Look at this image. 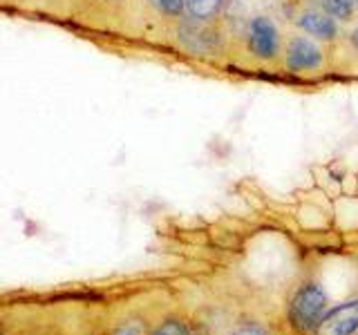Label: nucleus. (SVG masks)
Listing matches in <instances>:
<instances>
[{
  "instance_id": "5",
  "label": "nucleus",
  "mask_w": 358,
  "mask_h": 335,
  "mask_svg": "<svg viewBox=\"0 0 358 335\" xmlns=\"http://www.w3.org/2000/svg\"><path fill=\"white\" fill-rule=\"evenodd\" d=\"M296 27L307 34V36L316 38V40H324V43H334L338 38V20L331 18L327 11L316 7H302L298 14L294 16Z\"/></svg>"
},
{
  "instance_id": "10",
  "label": "nucleus",
  "mask_w": 358,
  "mask_h": 335,
  "mask_svg": "<svg viewBox=\"0 0 358 335\" xmlns=\"http://www.w3.org/2000/svg\"><path fill=\"white\" fill-rule=\"evenodd\" d=\"M233 335H268L260 324H246V327L238 329Z\"/></svg>"
},
{
  "instance_id": "9",
  "label": "nucleus",
  "mask_w": 358,
  "mask_h": 335,
  "mask_svg": "<svg viewBox=\"0 0 358 335\" xmlns=\"http://www.w3.org/2000/svg\"><path fill=\"white\" fill-rule=\"evenodd\" d=\"M152 335H193L188 329V324L182 320H166L152 331Z\"/></svg>"
},
{
  "instance_id": "3",
  "label": "nucleus",
  "mask_w": 358,
  "mask_h": 335,
  "mask_svg": "<svg viewBox=\"0 0 358 335\" xmlns=\"http://www.w3.org/2000/svg\"><path fill=\"white\" fill-rule=\"evenodd\" d=\"M285 67L294 74H307V72H318L324 65V50L322 45L302 34V36L289 38L285 45Z\"/></svg>"
},
{
  "instance_id": "6",
  "label": "nucleus",
  "mask_w": 358,
  "mask_h": 335,
  "mask_svg": "<svg viewBox=\"0 0 358 335\" xmlns=\"http://www.w3.org/2000/svg\"><path fill=\"white\" fill-rule=\"evenodd\" d=\"M184 5H186V11L190 14V18L213 22L215 18H220L227 0H184Z\"/></svg>"
},
{
  "instance_id": "8",
  "label": "nucleus",
  "mask_w": 358,
  "mask_h": 335,
  "mask_svg": "<svg viewBox=\"0 0 358 335\" xmlns=\"http://www.w3.org/2000/svg\"><path fill=\"white\" fill-rule=\"evenodd\" d=\"M148 3L159 11V14L168 16V18H179L184 14V0H148Z\"/></svg>"
},
{
  "instance_id": "11",
  "label": "nucleus",
  "mask_w": 358,
  "mask_h": 335,
  "mask_svg": "<svg viewBox=\"0 0 358 335\" xmlns=\"http://www.w3.org/2000/svg\"><path fill=\"white\" fill-rule=\"evenodd\" d=\"M115 335H141V327L139 324H126V327H121Z\"/></svg>"
},
{
  "instance_id": "4",
  "label": "nucleus",
  "mask_w": 358,
  "mask_h": 335,
  "mask_svg": "<svg viewBox=\"0 0 358 335\" xmlns=\"http://www.w3.org/2000/svg\"><path fill=\"white\" fill-rule=\"evenodd\" d=\"M358 333V297L329 306L313 335H356Z\"/></svg>"
},
{
  "instance_id": "12",
  "label": "nucleus",
  "mask_w": 358,
  "mask_h": 335,
  "mask_svg": "<svg viewBox=\"0 0 358 335\" xmlns=\"http://www.w3.org/2000/svg\"><path fill=\"white\" fill-rule=\"evenodd\" d=\"M350 43L354 45V50L358 52V25H356V29H354V31L350 34Z\"/></svg>"
},
{
  "instance_id": "2",
  "label": "nucleus",
  "mask_w": 358,
  "mask_h": 335,
  "mask_svg": "<svg viewBox=\"0 0 358 335\" xmlns=\"http://www.w3.org/2000/svg\"><path fill=\"white\" fill-rule=\"evenodd\" d=\"M246 50L255 61L271 63L282 56V34L271 16H253L246 27Z\"/></svg>"
},
{
  "instance_id": "7",
  "label": "nucleus",
  "mask_w": 358,
  "mask_h": 335,
  "mask_svg": "<svg viewBox=\"0 0 358 335\" xmlns=\"http://www.w3.org/2000/svg\"><path fill=\"white\" fill-rule=\"evenodd\" d=\"M316 5L338 22H350L358 14V0H316Z\"/></svg>"
},
{
  "instance_id": "1",
  "label": "nucleus",
  "mask_w": 358,
  "mask_h": 335,
  "mask_svg": "<svg viewBox=\"0 0 358 335\" xmlns=\"http://www.w3.org/2000/svg\"><path fill=\"white\" fill-rule=\"evenodd\" d=\"M327 311H329L327 290L318 282H305L289 297L287 322L298 335H313Z\"/></svg>"
}]
</instances>
